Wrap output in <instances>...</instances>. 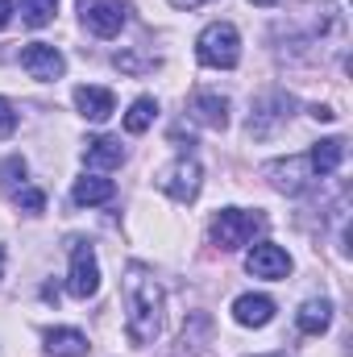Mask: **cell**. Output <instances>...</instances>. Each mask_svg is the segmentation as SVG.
Segmentation results:
<instances>
[{"instance_id":"1","label":"cell","mask_w":353,"mask_h":357,"mask_svg":"<svg viewBox=\"0 0 353 357\" xmlns=\"http://www.w3.org/2000/svg\"><path fill=\"white\" fill-rule=\"evenodd\" d=\"M125 333H129V345L133 349H146L158 341L163 333V307H167V295L154 278V270L142 266V262H129L125 266Z\"/></svg>"},{"instance_id":"2","label":"cell","mask_w":353,"mask_h":357,"mask_svg":"<svg viewBox=\"0 0 353 357\" xmlns=\"http://www.w3.org/2000/svg\"><path fill=\"white\" fill-rule=\"evenodd\" d=\"M195 59H200L204 67L233 71V67L241 63V33H237V25H229V21L204 25L200 38H195Z\"/></svg>"},{"instance_id":"3","label":"cell","mask_w":353,"mask_h":357,"mask_svg":"<svg viewBox=\"0 0 353 357\" xmlns=\"http://www.w3.org/2000/svg\"><path fill=\"white\" fill-rule=\"evenodd\" d=\"M266 229L262 212H246V208H220L208 225V237L216 250H246L258 233Z\"/></svg>"},{"instance_id":"4","label":"cell","mask_w":353,"mask_h":357,"mask_svg":"<svg viewBox=\"0 0 353 357\" xmlns=\"http://www.w3.org/2000/svg\"><path fill=\"white\" fill-rule=\"evenodd\" d=\"M291 112H295V96H291V91H266V96L254 100V112H250V121H246V133L258 137V142H266V137H274V133L291 121Z\"/></svg>"},{"instance_id":"5","label":"cell","mask_w":353,"mask_h":357,"mask_svg":"<svg viewBox=\"0 0 353 357\" xmlns=\"http://www.w3.org/2000/svg\"><path fill=\"white\" fill-rule=\"evenodd\" d=\"M158 187H163L175 204H195V195H200V187H204V171H200L195 158L179 154L175 162L158 175Z\"/></svg>"},{"instance_id":"6","label":"cell","mask_w":353,"mask_h":357,"mask_svg":"<svg viewBox=\"0 0 353 357\" xmlns=\"http://www.w3.org/2000/svg\"><path fill=\"white\" fill-rule=\"evenodd\" d=\"M125 17H129L125 0H80V21L96 38H117L125 29Z\"/></svg>"},{"instance_id":"7","label":"cell","mask_w":353,"mask_h":357,"mask_svg":"<svg viewBox=\"0 0 353 357\" xmlns=\"http://www.w3.org/2000/svg\"><path fill=\"white\" fill-rule=\"evenodd\" d=\"M67 291L75 299H91L100 291V262L91 241H71V270H67Z\"/></svg>"},{"instance_id":"8","label":"cell","mask_w":353,"mask_h":357,"mask_svg":"<svg viewBox=\"0 0 353 357\" xmlns=\"http://www.w3.org/2000/svg\"><path fill=\"white\" fill-rule=\"evenodd\" d=\"M262 175L283 191V195H303L308 187H312V162H308V154H291V158H274V162H266Z\"/></svg>"},{"instance_id":"9","label":"cell","mask_w":353,"mask_h":357,"mask_svg":"<svg viewBox=\"0 0 353 357\" xmlns=\"http://www.w3.org/2000/svg\"><path fill=\"white\" fill-rule=\"evenodd\" d=\"M21 67H25V75H29V79L54 84V79H63V71H67V59H63V50H59V46L29 42V46L21 50Z\"/></svg>"},{"instance_id":"10","label":"cell","mask_w":353,"mask_h":357,"mask_svg":"<svg viewBox=\"0 0 353 357\" xmlns=\"http://www.w3.org/2000/svg\"><path fill=\"white\" fill-rule=\"evenodd\" d=\"M291 254L283 250V245H274V241H258L250 254H246V270L254 274V278H270V282H278V278H287L291 274Z\"/></svg>"},{"instance_id":"11","label":"cell","mask_w":353,"mask_h":357,"mask_svg":"<svg viewBox=\"0 0 353 357\" xmlns=\"http://www.w3.org/2000/svg\"><path fill=\"white\" fill-rule=\"evenodd\" d=\"M233 320L241 328H266L274 320V299L270 295H237L233 299Z\"/></svg>"},{"instance_id":"12","label":"cell","mask_w":353,"mask_h":357,"mask_svg":"<svg viewBox=\"0 0 353 357\" xmlns=\"http://www.w3.org/2000/svg\"><path fill=\"white\" fill-rule=\"evenodd\" d=\"M191 116L208 129H229V100L220 91H195L191 96Z\"/></svg>"},{"instance_id":"13","label":"cell","mask_w":353,"mask_h":357,"mask_svg":"<svg viewBox=\"0 0 353 357\" xmlns=\"http://www.w3.org/2000/svg\"><path fill=\"white\" fill-rule=\"evenodd\" d=\"M308 162H312V175L316 178L337 175L341 162H345V137H324V142H316V146L308 150Z\"/></svg>"},{"instance_id":"14","label":"cell","mask_w":353,"mask_h":357,"mask_svg":"<svg viewBox=\"0 0 353 357\" xmlns=\"http://www.w3.org/2000/svg\"><path fill=\"white\" fill-rule=\"evenodd\" d=\"M295 324H299V333H308V337L329 333V324H333V299H324V295L303 299L299 312H295Z\"/></svg>"},{"instance_id":"15","label":"cell","mask_w":353,"mask_h":357,"mask_svg":"<svg viewBox=\"0 0 353 357\" xmlns=\"http://www.w3.org/2000/svg\"><path fill=\"white\" fill-rule=\"evenodd\" d=\"M84 162L96 167V171H112V167H121L125 162V146H121V137H88L84 142Z\"/></svg>"},{"instance_id":"16","label":"cell","mask_w":353,"mask_h":357,"mask_svg":"<svg viewBox=\"0 0 353 357\" xmlns=\"http://www.w3.org/2000/svg\"><path fill=\"white\" fill-rule=\"evenodd\" d=\"M75 108H80V116H88V121H108L112 112H117V100H112V91L108 88H75Z\"/></svg>"},{"instance_id":"17","label":"cell","mask_w":353,"mask_h":357,"mask_svg":"<svg viewBox=\"0 0 353 357\" xmlns=\"http://www.w3.org/2000/svg\"><path fill=\"white\" fill-rule=\"evenodd\" d=\"M117 195V183L104 175H84L75 178V187H71V199L80 204V208H96V204H108Z\"/></svg>"},{"instance_id":"18","label":"cell","mask_w":353,"mask_h":357,"mask_svg":"<svg viewBox=\"0 0 353 357\" xmlns=\"http://www.w3.org/2000/svg\"><path fill=\"white\" fill-rule=\"evenodd\" d=\"M42 341H46V354L50 357H84L88 354V337L80 328H46Z\"/></svg>"},{"instance_id":"19","label":"cell","mask_w":353,"mask_h":357,"mask_svg":"<svg viewBox=\"0 0 353 357\" xmlns=\"http://www.w3.org/2000/svg\"><path fill=\"white\" fill-rule=\"evenodd\" d=\"M154 116H158V100L154 96H137L133 104H129V112H125V133H146L150 125H154Z\"/></svg>"},{"instance_id":"20","label":"cell","mask_w":353,"mask_h":357,"mask_svg":"<svg viewBox=\"0 0 353 357\" xmlns=\"http://www.w3.org/2000/svg\"><path fill=\"white\" fill-rule=\"evenodd\" d=\"M13 4L21 8V25H29V29L50 25L54 21V8H59V0H13Z\"/></svg>"},{"instance_id":"21","label":"cell","mask_w":353,"mask_h":357,"mask_svg":"<svg viewBox=\"0 0 353 357\" xmlns=\"http://www.w3.org/2000/svg\"><path fill=\"white\" fill-rule=\"evenodd\" d=\"M112 63L121 67V71H129V75H142V71H154L158 67V59H137V54H112Z\"/></svg>"},{"instance_id":"22","label":"cell","mask_w":353,"mask_h":357,"mask_svg":"<svg viewBox=\"0 0 353 357\" xmlns=\"http://www.w3.org/2000/svg\"><path fill=\"white\" fill-rule=\"evenodd\" d=\"M17 208H25V212H42V208H46V195H42L38 187H17Z\"/></svg>"},{"instance_id":"23","label":"cell","mask_w":353,"mask_h":357,"mask_svg":"<svg viewBox=\"0 0 353 357\" xmlns=\"http://www.w3.org/2000/svg\"><path fill=\"white\" fill-rule=\"evenodd\" d=\"M13 133H17V112H13V104L0 96V142L13 137Z\"/></svg>"},{"instance_id":"24","label":"cell","mask_w":353,"mask_h":357,"mask_svg":"<svg viewBox=\"0 0 353 357\" xmlns=\"http://www.w3.org/2000/svg\"><path fill=\"white\" fill-rule=\"evenodd\" d=\"M312 121H324V125H329V121H337V112H333L329 104H312Z\"/></svg>"},{"instance_id":"25","label":"cell","mask_w":353,"mask_h":357,"mask_svg":"<svg viewBox=\"0 0 353 357\" xmlns=\"http://www.w3.org/2000/svg\"><path fill=\"white\" fill-rule=\"evenodd\" d=\"M13 8H17V4H13V0H0V29H4V25H8V21H13Z\"/></svg>"},{"instance_id":"26","label":"cell","mask_w":353,"mask_h":357,"mask_svg":"<svg viewBox=\"0 0 353 357\" xmlns=\"http://www.w3.org/2000/svg\"><path fill=\"white\" fill-rule=\"evenodd\" d=\"M175 8H195V4H204V0H171Z\"/></svg>"},{"instance_id":"27","label":"cell","mask_w":353,"mask_h":357,"mask_svg":"<svg viewBox=\"0 0 353 357\" xmlns=\"http://www.w3.org/2000/svg\"><path fill=\"white\" fill-rule=\"evenodd\" d=\"M254 4H266V8H274V4H283V0H254Z\"/></svg>"},{"instance_id":"28","label":"cell","mask_w":353,"mask_h":357,"mask_svg":"<svg viewBox=\"0 0 353 357\" xmlns=\"http://www.w3.org/2000/svg\"><path fill=\"white\" fill-rule=\"evenodd\" d=\"M0 278H4V250H0Z\"/></svg>"},{"instance_id":"29","label":"cell","mask_w":353,"mask_h":357,"mask_svg":"<svg viewBox=\"0 0 353 357\" xmlns=\"http://www.w3.org/2000/svg\"><path fill=\"white\" fill-rule=\"evenodd\" d=\"M262 357H287V354H262Z\"/></svg>"}]
</instances>
